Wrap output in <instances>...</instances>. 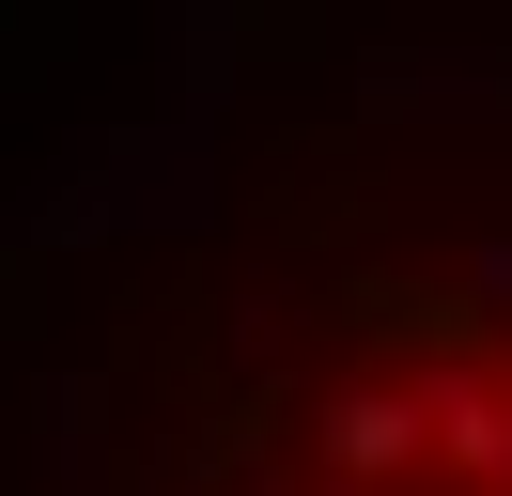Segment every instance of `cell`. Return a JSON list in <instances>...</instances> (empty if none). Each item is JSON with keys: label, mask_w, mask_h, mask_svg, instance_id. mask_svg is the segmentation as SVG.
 Here are the masks:
<instances>
[{"label": "cell", "mask_w": 512, "mask_h": 496, "mask_svg": "<svg viewBox=\"0 0 512 496\" xmlns=\"http://www.w3.org/2000/svg\"><path fill=\"white\" fill-rule=\"evenodd\" d=\"M311 465L357 481V496H404L419 465H435V403L419 388H326L311 403Z\"/></svg>", "instance_id": "1"}, {"label": "cell", "mask_w": 512, "mask_h": 496, "mask_svg": "<svg viewBox=\"0 0 512 496\" xmlns=\"http://www.w3.org/2000/svg\"><path fill=\"white\" fill-rule=\"evenodd\" d=\"M419 403H435V465H450V481L512 496V357H435Z\"/></svg>", "instance_id": "2"}, {"label": "cell", "mask_w": 512, "mask_h": 496, "mask_svg": "<svg viewBox=\"0 0 512 496\" xmlns=\"http://www.w3.org/2000/svg\"><path fill=\"white\" fill-rule=\"evenodd\" d=\"M249 496H357V481H326V465H311V481H249Z\"/></svg>", "instance_id": "3"}]
</instances>
